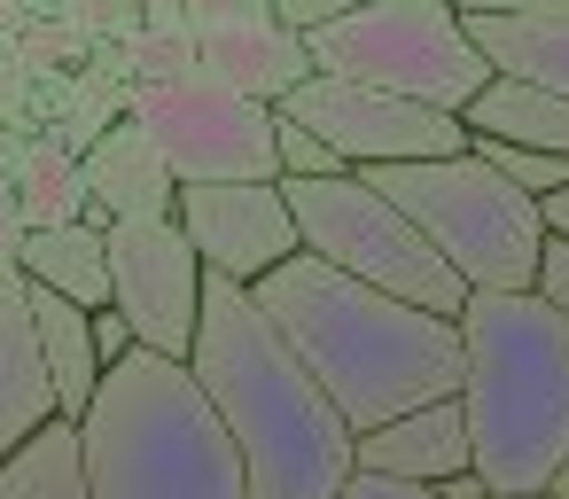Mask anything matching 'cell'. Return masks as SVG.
<instances>
[{
  "mask_svg": "<svg viewBox=\"0 0 569 499\" xmlns=\"http://www.w3.org/2000/svg\"><path fill=\"white\" fill-rule=\"evenodd\" d=\"M437 491H445V499H491V483H483L476 468H468V476H452V483H437Z\"/></svg>",
  "mask_w": 569,
  "mask_h": 499,
  "instance_id": "obj_30",
  "label": "cell"
},
{
  "mask_svg": "<svg viewBox=\"0 0 569 499\" xmlns=\"http://www.w3.org/2000/svg\"><path fill=\"white\" fill-rule=\"evenodd\" d=\"M460 17H538V24H569V0H468Z\"/></svg>",
  "mask_w": 569,
  "mask_h": 499,
  "instance_id": "obj_28",
  "label": "cell"
},
{
  "mask_svg": "<svg viewBox=\"0 0 569 499\" xmlns=\"http://www.w3.org/2000/svg\"><path fill=\"white\" fill-rule=\"evenodd\" d=\"M281 118L305 126V133H320L351 172L429 164V157H460V149H476L460 118L421 110V102H398V94H375V87H351V79H320V71L281 102Z\"/></svg>",
  "mask_w": 569,
  "mask_h": 499,
  "instance_id": "obj_9",
  "label": "cell"
},
{
  "mask_svg": "<svg viewBox=\"0 0 569 499\" xmlns=\"http://www.w3.org/2000/svg\"><path fill=\"white\" fill-rule=\"evenodd\" d=\"M94 499H250L242 452L188 359L126 351L79 421Z\"/></svg>",
  "mask_w": 569,
  "mask_h": 499,
  "instance_id": "obj_4",
  "label": "cell"
},
{
  "mask_svg": "<svg viewBox=\"0 0 569 499\" xmlns=\"http://www.w3.org/2000/svg\"><path fill=\"white\" fill-rule=\"evenodd\" d=\"M126 118L149 133L164 172L180 188H227V180H281V110L188 79V87H126Z\"/></svg>",
  "mask_w": 569,
  "mask_h": 499,
  "instance_id": "obj_8",
  "label": "cell"
},
{
  "mask_svg": "<svg viewBox=\"0 0 569 499\" xmlns=\"http://www.w3.org/2000/svg\"><path fill=\"white\" fill-rule=\"evenodd\" d=\"M336 499H445V491H437V483H398V476H367V468H351V483H343Z\"/></svg>",
  "mask_w": 569,
  "mask_h": 499,
  "instance_id": "obj_26",
  "label": "cell"
},
{
  "mask_svg": "<svg viewBox=\"0 0 569 499\" xmlns=\"http://www.w3.org/2000/svg\"><path fill=\"white\" fill-rule=\"evenodd\" d=\"M491 499H499V491H491Z\"/></svg>",
  "mask_w": 569,
  "mask_h": 499,
  "instance_id": "obj_34",
  "label": "cell"
},
{
  "mask_svg": "<svg viewBox=\"0 0 569 499\" xmlns=\"http://www.w3.org/2000/svg\"><path fill=\"white\" fill-rule=\"evenodd\" d=\"M367 188H382L421 234L429 250L460 273V289H538V258H546V203L522 196L491 157L460 149V157H429V164H382L359 172Z\"/></svg>",
  "mask_w": 569,
  "mask_h": 499,
  "instance_id": "obj_5",
  "label": "cell"
},
{
  "mask_svg": "<svg viewBox=\"0 0 569 499\" xmlns=\"http://www.w3.org/2000/svg\"><path fill=\"white\" fill-rule=\"evenodd\" d=\"M32 320H40V351H48L63 421H87V406H94V390H102V375H110V367H102V343H94V312H79V305L32 289Z\"/></svg>",
  "mask_w": 569,
  "mask_h": 499,
  "instance_id": "obj_18",
  "label": "cell"
},
{
  "mask_svg": "<svg viewBox=\"0 0 569 499\" xmlns=\"http://www.w3.org/2000/svg\"><path fill=\"white\" fill-rule=\"evenodd\" d=\"M351 164L320 141V133H305V126H289L281 118V180H343Z\"/></svg>",
  "mask_w": 569,
  "mask_h": 499,
  "instance_id": "obj_23",
  "label": "cell"
},
{
  "mask_svg": "<svg viewBox=\"0 0 569 499\" xmlns=\"http://www.w3.org/2000/svg\"><path fill=\"white\" fill-rule=\"evenodd\" d=\"M196 56H203V79L211 87H234V94H250V102H266V110H281L305 79H312V48H305V32H289V24H219V32H196Z\"/></svg>",
  "mask_w": 569,
  "mask_h": 499,
  "instance_id": "obj_13",
  "label": "cell"
},
{
  "mask_svg": "<svg viewBox=\"0 0 569 499\" xmlns=\"http://www.w3.org/2000/svg\"><path fill=\"white\" fill-rule=\"evenodd\" d=\"M359 468L367 476H398V483H452V476H468L476 452H468L460 398H437V406H413V413L367 429L359 437Z\"/></svg>",
  "mask_w": 569,
  "mask_h": 499,
  "instance_id": "obj_15",
  "label": "cell"
},
{
  "mask_svg": "<svg viewBox=\"0 0 569 499\" xmlns=\"http://www.w3.org/2000/svg\"><path fill=\"white\" fill-rule=\"evenodd\" d=\"M17 157L24 149H0V266H17L24 242H32V219H24V196H17Z\"/></svg>",
  "mask_w": 569,
  "mask_h": 499,
  "instance_id": "obj_24",
  "label": "cell"
},
{
  "mask_svg": "<svg viewBox=\"0 0 569 499\" xmlns=\"http://www.w3.org/2000/svg\"><path fill=\"white\" fill-rule=\"evenodd\" d=\"M188 375L203 382L211 413L227 421L250 499H336L359 468L351 421L328 406V390L297 367V351L273 336L258 297L227 273L203 281V320Z\"/></svg>",
  "mask_w": 569,
  "mask_h": 499,
  "instance_id": "obj_2",
  "label": "cell"
},
{
  "mask_svg": "<svg viewBox=\"0 0 569 499\" xmlns=\"http://www.w3.org/2000/svg\"><path fill=\"white\" fill-rule=\"evenodd\" d=\"M17 273L79 312H110V227L79 219V227H32Z\"/></svg>",
  "mask_w": 569,
  "mask_h": 499,
  "instance_id": "obj_17",
  "label": "cell"
},
{
  "mask_svg": "<svg viewBox=\"0 0 569 499\" xmlns=\"http://www.w3.org/2000/svg\"><path fill=\"white\" fill-rule=\"evenodd\" d=\"M538 297L569 320V242H553V234H546V258H538Z\"/></svg>",
  "mask_w": 569,
  "mask_h": 499,
  "instance_id": "obj_27",
  "label": "cell"
},
{
  "mask_svg": "<svg viewBox=\"0 0 569 499\" xmlns=\"http://www.w3.org/2000/svg\"><path fill=\"white\" fill-rule=\"evenodd\" d=\"M476 157H491V164H499V172H507V180H515L522 196H538V203L569 188V157H530V149H483V141H476Z\"/></svg>",
  "mask_w": 569,
  "mask_h": 499,
  "instance_id": "obj_22",
  "label": "cell"
},
{
  "mask_svg": "<svg viewBox=\"0 0 569 499\" xmlns=\"http://www.w3.org/2000/svg\"><path fill=\"white\" fill-rule=\"evenodd\" d=\"M48 421H63V406H56V375L40 351L32 281L17 266H0V460L24 452Z\"/></svg>",
  "mask_w": 569,
  "mask_h": 499,
  "instance_id": "obj_12",
  "label": "cell"
},
{
  "mask_svg": "<svg viewBox=\"0 0 569 499\" xmlns=\"http://www.w3.org/2000/svg\"><path fill=\"white\" fill-rule=\"evenodd\" d=\"M546 499H569V460L553 468V483H546Z\"/></svg>",
  "mask_w": 569,
  "mask_h": 499,
  "instance_id": "obj_32",
  "label": "cell"
},
{
  "mask_svg": "<svg viewBox=\"0 0 569 499\" xmlns=\"http://www.w3.org/2000/svg\"><path fill=\"white\" fill-rule=\"evenodd\" d=\"M94 343H102V367H118L126 351H141V343H133V328H126L118 312H94Z\"/></svg>",
  "mask_w": 569,
  "mask_h": 499,
  "instance_id": "obj_29",
  "label": "cell"
},
{
  "mask_svg": "<svg viewBox=\"0 0 569 499\" xmlns=\"http://www.w3.org/2000/svg\"><path fill=\"white\" fill-rule=\"evenodd\" d=\"M17 196H24V219L32 227H79L94 211L87 196V164L63 149V141H32L17 157Z\"/></svg>",
  "mask_w": 569,
  "mask_h": 499,
  "instance_id": "obj_21",
  "label": "cell"
},
{
  "mask_svg": "<svg viewBox=\"0 0 569 499\" xmlns=\"http://www.w3.org/2000/svg\"><path fill=\"white\" fill-rule=\"evenodd\" d=\"M460 359L476 476L499 499L546 491L569 460V320L538 289H476L460 305Z\"/></svg>",
  "mask_w": 569,
  "mask_h": 499,
  "instance_id": "obj_3",
  "label": "cell"
},
{
  "mask_svg": "<svg viewBox=\"0 0 569 499\" xmlns=\"http://www.w3.org/2000/svg\"><path fill=\"white\" fill-rule=\"evenodd\" d=\"M87 196H94V227H126V219H172L180 211V180L164 172V157L149 149V133L133 118H118L87 157Z\"/></svg>",
  "mask_w": 569,
  "mask_h": 499,
  "instance_id": "obj_14",
  "label": "cell"
},
{
  "mask_svg": "<svg viewBox=\"0 0 569 499\" xmlns=\"http://www.w3.org/2000/svg\"><path fill=\"white\" fill-rule=\"evenodd\" d=\"M258 312L273 320V336L297 351V367L328 390V406L351 421V437L413 413V406H437V398H460V320H437L406 297H382L320 258H289L281 273H266L258 289Z\"/></svg>",
  "mask_w": 569,
  "mask_h": 499,
  "instance_id": "obj_1",
  "label": "cell"
},
{
  "mask_svg": "<svg viewBox=\"0 0 569 499\" xmlns=\"http://www.w3.org/2000/svg\"><path fill=\"white\" fill-rule=\"evenodd\" d=\"M305 48L320 79H351V87H375V94H398L445 118H460L491 87V63L468 40V17L437 9V0H375V9L312 32Z\"/></svg>",
  "mask_w": 569,
  "mask_h": 499,
  "instance_id": "obj_6",
  "label": "cell"
},
{
  "mask_svg": "<svg viewBox=\"0 0 569 499\" xmlns=\"http://www.w3.org/2000/svg\"><path fill=\"white\" fill-rule=\"evenodd\" d=\"M468 40L483 48V63L499 79H530L546 94L569 102V24H538V17H468Z\"/></svg>",
  "mask_w": 569,
  "mask_h": 499,
  "instance_id": "obj_19",
  "label": "cell"
},
{
  "mask_svg": "<svg viewBox=\"0 0 569 499\" xmlns=\"http://www.w3.org/2000/svg\"><path fill=\"white\" fill-rule=\"evenodd\" d=\"M460 126H468V141H483V149L569 157V102L546 94V87H530V79H499V71H491V87L460 110Z\"/></svg>",
  "mask_w": 569,
  "mask_h": 499,
  "instance_id": "obj_16",
  "label": "cell"
},
{
  "mask_svg": "<svg viewBox=\"0 0 569 499\" xmlns=\"http://www.w3.org/2000/svg\"><path fill=\"white\" fill-rule=\"evenodd\" d=\"M546 234H553V242H569V188H561V196H546Z\"/></svg>",
  "mask_w": 569,
  "mask_h": 499,
  "instance_id": "obj_31",
  "label": "cell"
},
{
  "mask_svg": "<svg viewBox=\"0 0 569 499\" xmlns=\"http://www.w3.org/2000/svg\"><path fill=\"white\" fill-rule=\"evenodd\" d=\"M281 188H289L305 258H320V266L367 281V289H382V297H406V305H421V312H437V320H460V305H468L460 273L429 250V234H421L382 188H367L359 172H343V180H281Z\"/></svg>",
  "mask_w": 569,
  "mask_h": 499,
  "instance_id": "obj_7",
  "label": "cell"
},
{
  "mask_svg": "<svg viewBox=\"0 0 569 499\" xmlns=\"http://www.w3.org/2000/svg\"><path fill=\"white\" fill-rule=\"evenodd\" d=\"M437 9H468V0H437Z\"/></svg>",
  "mask_w": 569,
  "mask_h": 499,
  "instance_id": "obj_33",
  "label": "cell"
},
{
  "mask_svg": "<svg viewBox=\"0 0 569 499\" xmlns=\"http://www.w3.org/2000/svg\"><path fill=\"white\" fill-rule=\"evenodd\" d=\"M359 9H375V0H273V24H289V32H328V24H343V17H359Z\"/></svg>",
  "mask_w": 569,
  "mask_h": 499,
  "instance_id": "obj_25",
  "label": "cell"
},
{
  "mask_svg": "<svg viewBox=\"0 0 569 499\" xmlns=\"http://www.w3.org/2000/svg\"><path fill=\"white\" fill-rule=\"evenodd\" d=\"M0 499H94L87 452H79V421H48L24 452L0 460Z\"/></svg>",
  "mask_w": 569,
  "mask_h": 499,
  "instance_id": "obj_20",
  "label": "cell"
},
{
  "mask_svg": "<svg viewBox=\"0 0 569 499\" xmlns=\"http://www.w3.org/2000/svg\"><path fill=\"white\" fill-rule=\"evenodd\" d=\"M203 258L180 234V219H126L110 227V312L133 328L141 351L188 359L203 320Z\"/></svg>",
  "mask_w": 569,
  "mask_h": 499,
  "instance_id": "obj_10",
  "label": "cell"
},
{
  "mask_svg": "<svg viewBox=\"0 0 569 499\" xmlns=\"http://www.w3.org/2000/svg\"><path fill=\"white\" fill-rule=\"evenodd\" d=\"M180 234L196 242L203 273H227L242 289H258L266 273H281L305 242H297V211L281 180H227V188H180Z\"/></svg>",
  "mask_w": 569,
  "mask_h": 499,
  "instance_id": "obj_11",
  "label": "cell"
}]
</instances>
